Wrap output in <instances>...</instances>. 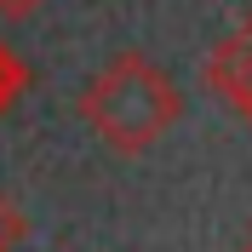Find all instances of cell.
Segmentation results:
<instances>
[{"mask_svg": "<svg viewBox=\"0 0 252 252\" xmlns=\"http://www.w3.org/2000/svg\"><path fill=\"white\" fill-rule=\"evenodd\" d=\"M235 252H252V235H247V241H241V247H235Z\"/></svg>", "mask_w": 252, "mask_h": 252, "instance_id": "obj_6", "label": "cell"}, {"mask_svg": "<svg viewBox=\"0 0 252 252\" xmlns=\"http://www.w3.org/2000/svg\"><path fill=\"white\" fill-rule=\"evenodd\" d=\"M201 80H206V92L218 97V103L235 115V121L252 126V12L241 17V23L223 34L212 52H206Z\"/></svg>", "mask_w": 252, "mask_h": 252, "instance_id": "obj_2", "label": "cell"}, {"mask_svg": "<svg viewBox=\"0 0 252 252\" xmlns=\"http://www.w3.org/2000/svg\"><path fill=\"white\" fill-rule=\"evenodd\" d=\"M29 80H34V69L23 58H17L12 46H6V40H0V121H6V115L17 109V97L29 92Z\"/></svg>", "mask_w": 252, "mask_h": 252, "instance_id": "obj_3", "label": "cell"}, {"mask_svg": "<svg viewBox=\"0 0 252 252\" xmlns=\"http://www.w3.org/2000/svg\"><path fill=\"white\" fill-rule=\"evenodd\" d=\"M23 235H29V223H23V212H17L6 195H0V252H17L23 247Z\"/></svg>", "mask_w": 252, "mask_h": 252, "instance_id": "obj_4", "label": "cell"}, {"mask_svg": "<svg viewBox=\"0 0 252 252\" xmlns=\"http://www.w3.org/2000/svg\"><path fill=\"white\" fill-rule=\"evenodd\" d=\"M40 6H46V0H0V17H6V23H23V17L40 12Z\"/></svg>", "mask_w": 252, "mask_h": 252, "instance_id": "obj_5", "label": "cell"}, {"mask_svg": "<svg viewBox=\"0 0 252 252\" xmlns=\"http://www.w3.org/2000/svg\"><path fill=\"white\" fill-rule=\"evenodd\" d=\"M80 121L109 143L115 155H143L155 149L178 121H184V92L178 80L143 52H115L75 97Z\"/></svg>", "mask_w": 252, "mask_h": 252, "instance_id": "obj_1", "label": "cell"}]
</instances>
